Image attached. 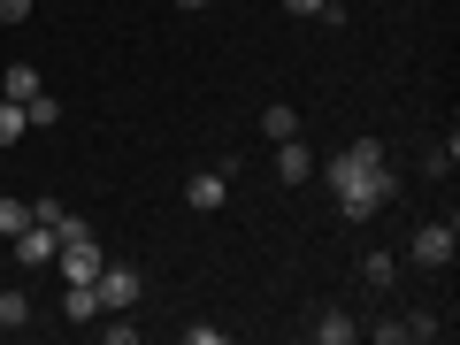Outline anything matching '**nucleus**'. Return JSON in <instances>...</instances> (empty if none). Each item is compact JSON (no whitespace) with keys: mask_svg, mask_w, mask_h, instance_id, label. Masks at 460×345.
<instances>
[{"mask_svg":"<svg viewBox=\"0 0 460 345\" xmlns=\"http://www.w3.org/2000/svg\"><path fill=\"white\" fill-rule=\"evenodd\" d=\"M361 338H376V345H407V323H368Z\"/></svg>","mask_w":460,"mask_h":345,"instance_id":"4be33fe9","label":"nucleus"},{"mask_svg":"<svg viewBox=\"0 0 460 345\" xmlns=\"http://www.w3.org/2000/svg\"><path fill=\"white\" fill-rule=\"evenodd\" d=\"M31 93H47V84H39V69H31V62H16V69H0V100H31Z\"/></svg>","mask_w":460,"mask_h":345,"instance_id":"9b49d317","label":"nucleus"},{"mask_svg":"<svg viewBox=\"0 0 460 345\" xmlns=\"http://www.w3.org/2000/svg\"><path fill=\"white\" fill-rule=\"evenodd\" d=\"M453 162H460V138H438V146L422 154V169H429V177H453Z\"/></svg>","mask_w":460,"mask_h":345,"instance_id":"2eb2a0df","label":"nucleus"},{"mask_svg":"<svg viewBox=\"0 0 460 345\" xmlns=\"http://www.w3.org/2000/svg\"><path fill=\"white\" fill-rule=\"evenodd\" d=\"M100 338H108V345H131V338H138V323H131V307H123V314H108V323H100Z\"/></svg>","mask_w":460,"mask_h":345,"instance_id":"a211bd4d","label":"nucleus"},{"mask_svg":"<svg viewBox=\"0 0 460 345\" xmlns=\"http://www.w3.org/2000/svg\"><path fill=\"white\" fill-rule=\"evenodd\" d=\"M100 307H108V314H123V307H138V269H123V261H108V269H100Z\"/></svg>","mask_w":460,"mask_h":345,"instance_id":"39448f33","label":"nucleus"},{"mask_svg":"<svg viewBox=\"0 0 460 345\" xmlns=\"http://www.w3.org/2000/svg\"><path fill=\"white\" fill-rule=\"evenodd\" d=\"M261 138H299V115L284 108V100H277V108H261Z\"/></svg>","mask_w":460,"mask_h":345,"instance_id":"4468645a","label":"nucleus"},{"mask_svg":"<svg viewBox=\"0 0 460 345\" xmlns=\"http://www.w3.org/2000/svg\"><path fill=\"white\" fill-rule=\"evenodd\" d=\"M62 314H69V323H100V314H108V307H100V284H69Z\"/></svg>","mask_w":460,"mask_h":345,"instance_id":"1a4fd4ad","label":"nucleus"},{"mask_svg":"<svg viewBox=\"0 0 460 345\" xmlns=\"http://www.w3.org/2000/svg\"><path fill=\"white\" fill-rule=\"evenodd\" d=\"M54 223H31V230H16V269H54Z\"/></svg>","mask_w":460,"mask_h":345,"instance_id":"423d86ee","label":"nucleus"},{"mask_svg":"<svg viewBox=\"0 0 460 345\" xmlns=\"http://www.w3.org/2000/svg\"><path fill=\"white\" fill-rule=\"evenodd\" d=\"M330 199H338V215L345 223H368V215H384L392 208V162H384V138H353L345 154H330Z\"/></svg>","mask_w":460,"mask_h":345,"instance_id":"f257e3e1","label":"nucleus"},{"mask_svg":"<svg viewBox=\"0 0 460 345\" xmlns=\"http://www.w3.org/2000/svg\"><path fill=\"white\" fill-rule=\"evenodd\" d=\"M307 338H314V345H353V338H361V323H353V314H338V307H323V314L307 323Z\"/></svg>","mask_w":460,"mask_h":345,"instance_id":"0eeeda50","label":"nucleus"},{"mask_svg":"<svg viewBox=\"0 0 460 345\" xmlns=\"http://www.w3.org/2000/svg\"><path fill=\"white\" fill-rule=\"evenodd\" d=\"M0 338H8V330H0Z\"/></svg>","mask_w":460,"mask_h":345,"instance_id":"393cba45","label":"nucleus"},{"mask_svg":"<svg viewBox=\"0 0 460 345\" xmlns=\"http://www.w3.org/2000/svg\"><path fill=\"white\" fill-rule=\"evenodd\" d=\"M184 345H223V323H184Z\"/></svg>","mask_w":460,"mask_h":345,"instance_id":"412c9836","label":"nucleus"},{"mask_svg":"<svg viewBox=\"0 0 460 345\" xmlns=\"http://www.w3.org/2000/svg\"><path fill=\"white\" fill-rule=\"evenodd\" d=\"M54 269H62L69 284H93L100 269H108V253H100V238H93V223H84V230H69L62 246H54Z\"/></svg>","mask_w":460,"mask_h":345,"instance_id":"7ed1b4c3","label":"nucleus"},{"mask_svg":"<svg viewBox=\"0 0 460 345\" xmlns=\"http://www.w3.org/2000/svg\"><path fill=\"white\" fill-rule=\"evenodd\" d=\"M277 177H284V184H307V177H314L307 138H277Z\"/></svg>","mask_w":460,"mask_h":345,"instance_id":"6e6552de","label":"nucleus"},{"mask_svg":"<svg viewBox=\"0 0 460 345\" xmlns=\"http://www.w3.org/2000/svg\"><path fill=\"white\" fill-rule=\"evenodd\" d=\"M230 169H238V162H215V169H192V184H184V199H192L199 215H215V208H223V199H230Z\"/></svg>","mask_w":460,"mask_h":345,"instance_id":"20e7f679","label":"nucleus"},{"mask_svg":"<svg viewBox=\"0 0 460 345\" xmlns=\"http://www.w3.org/2000/svg\"><path fill=\"white\" fill-rule=\"evenodd\" d=\"M23 131H31V115H23V100H0V146H16Z\"/></svg>","mask_w":460,"mask_h":345,"instance_id":"ddd939ff","label":"nucleus"},{"mask_svg":"<svg viewBox=\"0 0 460 345\" xmlns=\"http://www.w3.org/2000/svg\"><path fill=\"white\" fill-rule=\"evenodd\" d=\"M16 230H31V199H0V238H16Z\"/></svg>","mask_w":460,"mask_h":345,"instance_id":"dca6fc26","label":"nucleus"},{"mask_svg":"<svg viewBox=\"0 0 460 345\" xmlns=\"http://www.w3.org/2000/svg\"><path fill=\"white\" fill-rule=\"evenodd\" d=\"M23 323H31V299H23V292H0V330H23Z\"/></svg>","mask_w":460,"mask_h":345,"instance_id":"f3484780","label":"nucleus"},{"mask_svg":"<svg viewBox=\"0 0 460 345\" xmlns=\"http://www.w3.org/2000/svg\"><path fill=\"white\" fill-rule=\"evenodd\" d=\"M407 338H422V345H429V338H445V323H438L429 307H414V314H407Z\"/></svg>","mask_w":460,"mask_h":345,"instance_id":"6ab92c4d","label":"nucleus"},{"mask_svg":"<svg viewBox=\"0 0 460 345\" xmlns=\"http://www.w3.org/2000/svg\"><path fill=\"white\" fill-rule=\"evenodd\" d=\"M23 115H31V131H54V123H62V100H54V93H31V100H23Z\"/></svg>","mask_w":460,"mask_h":345,"instance_id":"f8f14e48","label":"nucleus"},{"mask_svg":"<svg viewBox=\"0 0 460 345\" xmlns=\"http://www.w3.org/2000/svg\"><path fill=\"white\" fill-rule=\"evenodd\" d=\"M292 16H323V23H338V0H284Z\"/></svg>","mask_w":460,"mask_h":345,"instance_id":"aec40b11","label":"nucleus"},{"mask_svg":"<svg viewBox=\"0 0 460 345\" xmlns=\"http://www.w3.org/2000/svg\"><path fill=\"white\" fill-rule=\"evenodd\" d=\"M453 253H460L453 215H429V223H414V238H407V261H414V269H453Z\"/></svg>","mask_w":460,"mask_h":345,"instance_id":"f03ea898","label":"nucleus"},{"mask_svg":"<svg viewBox=\"0 0 460 345\" xmlns=\"http://www.w3.org/2000/svg\"><path fill=\"white\" fill-rule=\"evenodd\" d=\"M31 8L39 0H0V23H31Z\"/></svg>","mask_w":460,"mask_h":345,"instance_id":"5701e85b","label":"nucleus"},{"mask_svg":"<svg viewBox=\"0 0 460 345\" xmlns=\"http://www.w3.org/2000/svg\"><path fill=\"white\" fill-rule=\"evenodd\" d=\"M361 284H368V292H392V284H399V253H361Z\"/></svg>","mask_w":460,"mask_h":345,"instance_id":"9d476101","label":"nucleus"},{"mask_svg":"<svg viewBox=\"0 0 460 345\" xmlns=\"http://www.w3.org/2000/svg\"><path fill=\"white\" fill-rule=\"evenodd\" d=\"M177 8H215V0H177Z\"/></svg>","mask_w":460,"mask_h":345,"instance_id":"b1692460","label":"nucleus"}]
</instances>
